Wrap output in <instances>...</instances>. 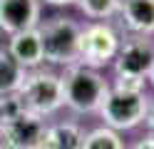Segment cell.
Masks as SVG:
<instances>
[{
    "instance_id": "6da1fadb",
    "label": "cell",
    "mask_w": 154,
    "mask_h": 149,
    "mask_svg": "<svg viewBox=\"0 0 154 149\" xmlns=\"http://www.w3.org/2000/svg\"><path fill=\"white\" fill-rule=\"evenodd\" d=\"M62 82V99L65 107H70L75 114H94L104 99L109 82L100 70L85 67L80 62L67 65L60 75Z\"/></svg>"
},
{
    "instance_id": "7a4b0ae2",
    "label": "cell",
    "mask_w": 154,
    "mask_h": 149,
    "mask_svg": "<svg viewBox=\"0 0 154 149\" xmlns=\"http://www.w3.org/2000/svg\"><path fill=\"white\" fill-rule=\"evenodd\" d=\"M15 97H17V102H20V107L25 112L45 117V119L65 107L60 75L52 72V70H42V67L27 70Z\"/></svg>"
},
{
    "instance_id": "3957f363",
    "label": "cell",
    "mask_w": 154,
    "mask_h": 149,
    "mask_svg": "<svg viewBox=\"0 0 154 149\" xmlns=\"http://www.w3.org/2000/svg\"><path fill=\"white\" fill-rule=\"evenodd\" d=\"M147 104H149L147 92H129V89H119L109 85L97 114L104 122V127L114 129V132H127V129H134L144 122Z\"/></svg>"
},
{
    "instance_id": "277c9868",
    "label": "cell",
    "mask_w": 154,
    "mask_h": 149,
    "mask_svg": "<svg viewBox=\"0 0 154 149\" xmlns=\"http://www.w3.org/2000/svg\"><path fill=\"white\" fill-rule=\"evenodd\" d=\"M42 37V57L47 65L67 67L77 62V42H80L82 25L72 17H50L47 23H40Z\"/></svg>"
},
{
    "instance_id": "5b68a950",
    "label": "cell",
    "mask_w": 154,
    "mask_h": 149,
    "mask_svg": "<svg viewBox=\"0 0 154 149\" xmlns=\"http://www.w3.org/2000/svg\"><path fill=\"white\" fill-rule=\"evenodd\" d=\"M122 35L109 23H90L80 30V42H77V62L92 70L107 67L119 50Z\"/></svg>"
},
{
    "instance_id": "8992f818",
    "label": "cell",
    "mask_w": 154,
    "mask_h": 149,
    "mask_svg": "<svg viewBox=\"0 0 154 149\" xmlns=\"http://www.w3.org/2000/svg\"><path fill=\"white\" fill-rule=\"evenodd\" d=\"M152 55H154V40L147 35H124L119 50L114 55L112 65H114V75L122 77H144L147 79L149 65H152Z\"/></svg>"
},
{
    "instance_id": "52a82bcc",
    "label": "cell",
    "mask_w": 154,
    "mask_h": 149,
    "mask_svg": "<svg viewBox=\"0 0 154 149\" xmlns=\"http://www.w3.org/2000/svg\"><path fill=\"white\" fill-rule=\"evenodd\" d=\"M45 117H37L20 109L15 117H10L0 129V144L5 149H37L45 132Z\"/></svg>"
},
{
    "instance_id": "ba28073f",
    "label": "cell",
    "mask_w": 154,
    "mask_h": 149,
    "mask_svg": "<svg viewBox=\"0 0 154 149\" xmlns=\"http://www.w3.org/2000/svg\"><path fill=\"white\" fill-rule=\"evenodd\" d=\"M40 0H0V30L8 35L37 27L42 23Z\"/></svg>"
},
{
    "instance_id": "9c48e42d",
    "label": "cell",
    "mask_w": 154,
    "mask_h": 149,
    "mask_svg": "<svg viewBox=\"0 0 154 149\" xmlns=\"http://www.w3.org/2000/svg\"><path fill=\"white\" fill-rule=\"evenodd\" d=\"M5 52L10 55L25 72L27 70H37L42 67L45 57H42V37H40V27H30L23 33H15L8 40Z\"/></svg>"
},
{
    "instance_id": "30bf717a",
    "label": "cell",
    "mask_w": 154,
    "mask_h": 149,
    "mask_svg": "<svg viewBox=\"0 0 154 149\" xmlns=\"http://www.w3.org/2000/svg\"><path fill=\"white\" fill-rule=\"evenodd\" d=\"M117 17L129 35H154V0H119Z\"/></svg>"
},
{
    "instance_id": "8fae6325",
    "label": "cell",
    "mask_w": 154,
    "mask_h": 149,
    "mask_svg": "<svg viewBox=\"0 0 154 149\" xmlns=\"http://www.w3.org/2000/svg\"><path fill=\"white\" fill-rule=\"evenodd\" d=\"M85 139V129L75 122H55L47 124L37 149H80Z\"/></svg>"
},
{
    "instance_id": "7c38bea8",
    "label": "cell",
    "mask_w": 154,
    "mask_h": 149,
    "mask_svg": "<svg viewBox=\"0 0 154 149\" xmlns=\"http://www.w3.org/2000/svg\"><path fill=\"white\" fill-rule=\"evenodd\" d=\"M23 79H25V70L5 50H0V97L15 95L17 87L23 85Z\"/></svg>"
},
{
    "instance_id": "4fadbf2b",
    "label": "cell",
    "mask_w": 154,
    "mask_h": 149,
    "mask_svg": "<svg viewBox=\"0 0 154 149\" xmlns=\"http://www.w3.org/2000/svg\"><path fill=\"white\" fill-rule=\"evenodd\" d=\"M80 149H127V144H124L119 132H114V129L102 124V127H97V129H92V132L85 134Z\"/></svg>"
},
{
    "instance_id": "5bb4252c",
    "label": "cell",
    "mask_w": 154,
    "mask_h": 149,
    "mask_svg": "<svg viewBox=\"0 0 154 149\" xmlns=\"http://www.w3.org/2000/svg\"><path fill=\"white\" fill-rule=\"evenodd\" d=\"M75 5L82 10L85 17L94 20V23H107V20L117 17L119 0H75Z\"/></svg>"
},
{
    "instance_id": "9a60e30c",
    "label": "cell",
    "mask_w": 154,
    "mask_h": 149,
    "mask_svg": "<svg viewBox=\"0 0 154 149\" xmlns=\"http://www.w3.org/2000/svg\"><path fill=\"white\" fill-rule=\"evenodd\" d=\"M20 102H17L15 95H8V97H0V129H3V124L8 122L10 117H15L17 112H20Z\"/></svg>"
},
{
    "instance_id": "2e32d148",
    "label": "cell",
    "mask_w": 154,
    "mask_h": 149,
    "mask_svg": "<svg viewBox=\"0 0 154 149\" xmlns=\"http://www.w3.org/2000/svg\"><path fill=\"white\" fill-rule=\"evenodd\" d=\"M112 87L129 89V92H147V79H144V77H122V75H114Z\"/></svg>"
},
{
    "instance_id": "e0dca14e",
    "label": "cell",
    "mask_w": 154,
    "mask_h": 149,
    "mask_svg": "<svg viewBox=\"0 0 154 149\" xmlns=\"http://www.w3.org/2000/svg\"><path fill=\"white\" fill-rule=\"evenodd\" d=\"M144 127H147V132L154 134V97L149 99V104H147V114H144Z\"/></svg>"
},
{
    "instance_id": "ac0fdd59",
    "label": "cell",
    "mask_w": 154,
    "mask_h": 149,
    "mask_svg": "<svg viewBox=\"0 0 154 149\" xmlns=\"http://www.w3.org/2000/svg\"><path fill=\"white\" fill-rule=\"evenodd\" d=\"M132 149H154V134H147V137H142L137 144H134Z\"/></svg>"
},
{
    "instance_id": "d6986e66",
    "label": "cell",
    "mask_w": 154,
    "mask_h": 149,
    "mask_svg": "<svg viewBox=\"0 0 154 149\" xmlns=\"http://www.w3.org/2000/svg\"><path fill=\"white\" fill-rule=\"evenodd\" d=\"M45 5H52V8H67V5H75V0H40Z\"/></svg>"
},
{
    "instance_id": "ffe728a7",
    "label": "cell",
    "mask_w": 154,
    "mask_h": 149,
    "mask_svg": "<svg viewBox=\"0 0 154 149\" xmlns=\"http://www.w3.org/2000/svg\"><path fill=\"white\" fill-rule=\"evenodd\" d=\"M147 82L154 85V55H152V65H149V72H147Z\"/></svg>"
},
{
    "instance_id": "44dd1931",
    "label": "cell",
    "mask_w": 154,
    "mask_h": 149,
    "mask_svg": "<svg viewBox=\"0 0 154 149\" xmlns=\"http://www.w3.org/2000/svg\"><path fill=\"white\" fill-rule=\"evenodd\" d=\"M0 149H5V147H3V144H0Z\"/></svg>"
}]
</instances>
